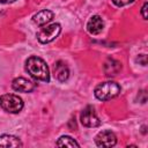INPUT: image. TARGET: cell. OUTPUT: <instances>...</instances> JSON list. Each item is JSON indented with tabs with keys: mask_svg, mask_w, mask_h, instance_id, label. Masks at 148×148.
Masks as SVG:
<instances>
[{
	"mask_svg": "<svg viewBox=\"0 0 148 148\" xmlns=\"http://www.w3.org/2000/svg\"><path fill=\"white\" fill-rule=\"evenodd\" d=\"M25 71L35 80L43 81L46 83L50 82L49 67H47L46 62L37 56H31L25 60Z\"/></svg>",
	"mask_w": 148,
	"mask_h": 148,
	"instance_id": "cell-1",
	"label": "cell"
},
{
	"mask_svg": "<svg viewBox=\"0 0 148 148\" xmlns=\"http://www.w3.org/2000/svg\"><path fill=\"white\" fill-rule=\"evenodd\" d=\"M121 91V87L114 81L102 82L96 86L94 94L95 97L99 101H109L117 97Z\"/></svg>",
	"mask_w": 148,
	"mask_h": 148,
	"instance_id": "cell-2",
	"label": "cell"
},
{
	"mask_svg": "<svg viewBox=\"0 0 148 148\" xmlns=\"http://www.w3.org/2000/svg\"><path fill=\"white\" fill-rule=\"evenodd\" d=\"M23 101L14 94H5L0 96V108L9 113H18L23 109Z\"/></svg>",
	"mask_w": 148,
	"mask_h": 148,
	"instance_id": "cell-3",
	"label": "cell"
},
{
	"mask_svg": "<svg viewBox=\"0 0 148 148\" xmlns=\"http://www.w3.org/2000/svg\"><path fill=\"white\" fill-rule=\"evenodd\" d=\"M61 32V25L59 23H52L42 28L37 34V39L42 44H47L54 40Z\"/></svg>",
	"mask_w": 148,
	"mask_h": 148,
	"instance_id": "cell-4",
	"label": "cell"
},
{
	"mask_svg": "<svg viewBox=\"0 0 148 148\" xmlns=\"http://www.w3.org/2000/svg\"><path fill=\"white\" fill-rule=\"evenodd\" d=\"M80 120L81 124L86 127H97L101 125V119L98 118L94 106L91 105H88L82 110L80 114Z\"/></svg>",
	"mask_w": 148,
	"mask_h": 148,
	"instance_id": "cell-5",
	"label": "cell"
},
{
	"mask_svg": "<svg viewBox=\"0 0 148 148\" xmlns=\"http://www.w3.org/2000/svg\"><path fill=\"white\" fill-rule=\"evenodd\" d=\"M95 143L98 147H113L117 143V136L112 131H101L95 136Z\"/></svg>",
	"mask_w": 148,
	"mask_h": 148,
	"instance_id": "cell-6",
	"label": "cell"
},
{
	"mask_svg": "<svg viewBox=\"0 0 148 148\" xmlns=\"http://www.w3.org/2000/svg\"><path fill=\"white\" fill-rule=\"evenodd\" d=\"M37 87V84L34 81H30L25 77H15L12 81V88L15 91L18 92H31L32 90H35Z\"/></svg>",
	"mask_w": 148,
	"mask_h": 148,
	"instance_id": "cell-7",
	"label": "cell"
},
{
	"mask_svg": "<svg viewBox=\"0 0 148 148\" xmlns=\"http://www.w3.org/2000/svg\"><path fill=\"white\" fill-rule=\"evenodd\" d=\"M104 28V21L99 15H94L87 22V30L90 35H98Z\"/></svg>",
	"mask_w": 148,
	"mask_h": 148,
	"instance_id": "cell-8",
	"label": "cell"
},
{
	"mask_svg": "<svg viewBox=\"0 0 148 148\" xmlns=\"http://www.w3.org/2000/svg\"><path fill=\"white\" fill-rule=\"evenodd\" d=\"M53 74H54V77L59 82H65L69 77V68H68V66L64 61L59 60V61H57L54 64Z\"/></svg>",
	"mask_w": 148,
	"mask_h": 148,
	"instance_id": "cell-9",
	"label": "cell"
},
{
	"mask_svg": "<svg viewBox=\"0 0 148 148\" xmlns=\"http://www.w3.org/2000/svg\"><path fill=\"white\" fill-rule=\"evenodd\" d=\"M53 16H54L53 12H51L49 9H42V10H39L38 13H36L32 16V21L37 25H44V24L51 22Z\"/></svg>",
	"mask_w": 148,
	"mask_h": 148,
	"instance_id": "cell-10",
	"label": "cell"
},
{
	"mask_svg": "<svg viewBox=\"0 0 148 148\" xmlns=\"http://www.w3.org/2000/svg\"><path fill=\"white\" fill-rule=\"evenodd\" d=\"M121 69V64L118 60L109 58L104 64V73L106 76H114Z\"/></svg>",
	"mask_w": 148,
	"mask_h": 148,
	"instance_id": "cell-11",
	"label": "cell"
},
{
	"mask_svg": "<svg viewBox=\"0 0 148 148\" xmlns=\"http://www.w3.org/2000/svg\"><path fill=\"white\" fill-rule=\"evenodd\" d=\"M22 142L17 136L10 135V134H2L0 135V147H22Z\"/></svg>",
	"mask_w": 148,
	"mask_h": 148,
	"instance_id": "cell-12",
	"label": "cell"
},
{
	"mask_svg": "<svg viewBox=\"0 0 148 148\" xmlns=\"http://www.w3.org/2000/svg\"><path fill=\"white\" fill-rule=\"evenodd\" d=\"M56 145L58 147H80V145L71 136L68 135H62L58 139V141L56 142Z\"/></svg>",
	"mask_w": 148,
	"mask_h": 148,
	"instance_id": "cell-13",
	"label": "cell"
},
{
	"mask_svg": "<svg viewBox=\"0 0 148 148\" xmlns=\"http://www.w3.org/2000/svg\"><path fill=\"white\" fill-rule=\"evenodd\" d=\"M134 0H112L113 5L117 6V7H123V6H126V5H130L132 3Z\"/></svg>",
	"mask_w": 148,
	"mask_h": 148,
	"instance_id": "cell-14",
	"label": "cell"
},
{
	"mask_svg": "<svg viewBox=\"0 0 148 148\" xmlns=\"http://www.w3.org/2000/svg\"><path fill=\"white\" fill-rule=\"evenodd\" d=\"M136 62H139V64L142 65V66H146V65H147V56H146V54H140V56L136 58Z\"/></svg>",
	"mask_w": 148,
	"mask_h": 148,
	"instance_id": "cell-15",
	"label": "cell"
},
{
	"mask_svg": "<svg viewBox=\"0 0 148 148\" xmlns=\"http://www.w3.org/2000/svg\"><path fill=\"white\" fill-rule=\"evenodd\" d=\"M147 8H148V3L145 2L142 8H141V15H142V18L143 20H147Z\"/></svg>",
	"mask_w": 148,
	"mask_h": 148,
	"instance_id": "cell-16",
	"label": "cell"
},
{
	"mask_svg": "<svg viewBox=\"0 0 148 148\" xmlns=\"http://www.w3.org/2000/svg\"><path fill=\"white\" fill-rule=\"evenodd\" d=\"M16 0H0V2L1 3H5V5H7V3H13V2H15Z\"/></svg>",
	"mask_w": 148,
	"mask_h": 148,
	"instance_id": "cell-17",
	"label": "cell"
}]
</instances>
